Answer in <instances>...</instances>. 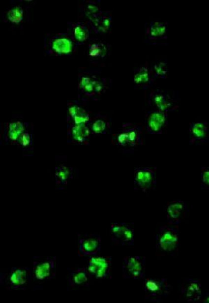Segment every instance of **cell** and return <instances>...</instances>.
I'll return each instance as SVG.
<instances>
[{
  "label": "cell",
  "instance_id": "22",
  "mask_svg": "<svg viewBox=\"0 0 209 303\" xmlns=\"http://www.w3.org/2000/svg\"><path fill=\"white\" fill-rule=\"evenodd\" d=\"M71 135L74 141L83 143L90 136V129L85 123L74 124L71 129Z\"/></svg>",
  "mask_w": 209,
  "mask_h": 303
},
{
  "label": "cell",
  "instance_id": "25",
  "mask_svg": "<svg viewBox=\"0 0 209 303\" xmlns=\"http://www.w3.org/2000/svg\"><path fill=\"white\" fill-rule=\"evenodd\" d=\"M8 20L13 23H21L23 18V10L21 6H16V7L11 8L8 11L7 13Z\"/></svg>",
  "mask_w": 209,
  "mask_h": 303
},
{
  "label": "cell",
  "instance_id": "21",
  "mask_svg": "<svg viewBox=\"0 0 209 303\" xmlns=\"http://www.w3.org/2000/svg\"><path fill=\"white\" fill-rule=\"evenodd\" d=\"M68 114L71 117L74 124H86L87 122L90 120V117L86 110L76 105H72L68 108Z\"/></svg>",
  "mask_w": 209,
  "mask_h": 303
},
{
  "label": "cell",
  "instance_id": "11",
  "mask_svg": "<svg viewBox=\"0 0 209 303\" xmlns=\"http://www.w3.org/2000/svg\"><path fill=\"white\" fill-rule=\"evenodd\" d=\"M182 297L189 303L200 301L202 296V284L198 279H187L180 289Z\"/></svg>",
  "mask_w": 209,
  "mask_h": 303
},
{
  "label": "cell",
  "instance_id": "32",
  "mask_svg": "<svg viewBox=\"0 0 209 303\" xmlns=\"http://www.w3.org/2000/svg\"><path fill=\"white\" fill-rule=\"evenodd\" d=\"M199 302L209 303V291L202 296Z\"/></svg>",
  "mask_w": 209,
  "mask_h": 303
},
{
  "label": "cell",
  "instance_id": "9",
  "mask_svg": "<svg viewBox=\"0 0 209 303\" xmlns=\"http://www.w3.org/2000/svg\"><path fill=\"white\" fill-rule=\"evenodd\" d=\"M188 212V206L184 201L169 202L167 207V220L169 224L177 225L181 222Z\"/></svg>",
  "mask_w": 209,
  "mask_h": 303
},
{
  "label": "cell",
  "instance_id": "8",
  "mask_svg": "<svg viewBox=\"0 0 209 303\" xmlns=\"http://www.w3.org/2000/svg\"><path fill=\"white\" fill-rule=\"evenodd\" d=\"M110 259L108 257H91L88 261L89 273L98 279H104L110 274Z\"/></svg>",
  "mask_w": 209,
  "mask_h": 303
},
{
  "label": "cell",
  "instance_id": "14",
  "mask_svg": "<svg viewBox=\"0 0 209 303\" xmlns=\"http://www.w3.org/2000/svg\"><path fill=\"white\" fill-rule=\"evenodd\" d=\"M100 250V238L98 235H85L80 238L79 252L82 255L93 256Z\"/></svg>",
  "mask_w": 209,
  "mask_h": 303
},
{
  "label": "cell",
  "instance_id": "28",
  "mask_svg": "<svg viewBox=\"0 0 209 303\" xmlns=\"http://www.w3.org/2000/svg\"><path fill=\"white\" fill-rule=\"evenodd\" d=\"M106 53V48L102 43H93L90 46V55L91 57H102Z\"/></svg>",
  "mask_w": 209,
  "mask_h": 303
},
{
  "label": "cell",
  "instance_id": "10",
  "mask_svg": "<svg viewBox=\"0 0 209 303\" xmlns=\"http://www.w3.org/2000/svg\"><path fill=\"white\" fill-rule=\"evenodd\" d=\"M114 241L123 245H133L134 231L130 226L125 223H114L110 228Z\"/></svg>",
  "mask_w": 209,
  "mask_h": 303
},
{
  "label": "cell",
  "instance_id": "15",
  "mask_svg": "<svg viewBox=\"0 0 209 303\" xmlns=\"http://www.w3.org/2000/svg\"><path fill=\"white\" fill-rule=\"evenodd\" d=\"M190 142L192 144H202L208 141L209 138V125L203 121L193 122L190 123Z\"/></svg>",
  "mask_w": 209,
  "mask_h": 303
},
{
  "label": "cell",
  "instance_id": "18",
  "mask_svg": "<svg viewBox=\"0 0 209 303\" xmlns=\"http://www.w3.org/2000/svg\"><path fill=\"white\" fill-rule=\"evenodd\" d=\"M134 82L136 85L142 88L149 86L152 82L151 73L146 66H141L137 68L134 75Z\"/></svg>",
  "mask_w": 209,
  "mask_h": 303
},
{
  "label": "cell",
  "instance_id": "23",
  "mask_svg": "<svg viewBox=\"0 0 209 303\" xmlns=\"http://www.w3.org/2000/svg\"><path fill=\"white\" fill-rule=\"evenodd\" d=\"M73 170L66 165H61L55 171V180L59 185H66L72 178Z\"/></svg>",
  "mask_w": 209,
  "mask_h": 303
},
{
  "label": "cell",
  "instance_id": "6",
  "mask_svg": "<svg viewBox=\"0 0 209 303\" xmlns=\"http://www.w3.org/2000/svg\"><path fill=\"white\" fill-rule=\"evenodd\" d=\"M141 141L140 129L136 125L132 124L125 125L117 136L118 145L123 147H136Z\"/></svg>",
  "mask_w": 209,
  "mask_h": 303
},
{
  "label": "cell",
  "instance_id": "26",
  "mask_svg": "<svg viewBox=\"0 0 209 303\" xmlns=\"http://www.w3.org/2000/svg\"><path fill=\"white\" fill-rule=\"evenodd\" d=\"M74 36L77 41L83 43L88 38V30L83 24L75 25L74 28Z\"/></svg>",
  "mask_w": 209,
  "mask_h": 303
},
{
  "label": "cell",
  "instance_id": "12",
  "mask_svg": "<svg viewBox=\"0 0 209 303\" xmlns=\"http://www.w3.org/2000/svg\"><path fill=\"white\" fill-rule=\"evenodd\" d=\"M30 277V271L28 268H15L11 269L6 277V283L13 289H19L26 285Z\"/></svg>",
  "mask_w": 209,
  "mask_h": 303
},
{
  "label": "cell",
  "instance_id": "20",
  "mask_svg": "<svg viewBox=\"0 0 209 303\" xmlns=\"http://www.w3.org/2000/svg\"><path fill=\"white\" fill-rule=\"evenodd\" d=\"M51 46L55 53L60 55H66L72 51L73 43L67 38H56L52 42Z\"/></svg>",
  "mask_w": 209,
  "mask_h": 303
},
{
  "label": "cell",
  "instance_id": "7",
  "mask_svg": "<svg viewBox=\"0 0 209 303\" xmlns=\"http://www.w3.org/2000/svg\"><path fill=\"white\" fill-rule=\"evenodd\" d=\"M155 184V174L150 168H137L134 172V185L142 191L147 192Z\"/></svg>",
  "mask_w": 209,
  "mask_h": 303
},
{
  "label": "cell",
  "instance_id": "30",
  "mask_svg": "<svg viewBox=\"0 0 209 303\" xmlns=\"http://www.w3.org/2000/svg\"><path fill=\"white\" fill-rule=\"evenodd\" d=\"M200 179L202 188L209 190V167H202Z\"/></svg>",
  "mask_w": 209,
  "mask_h": 303
},
{
  "label": "cell",
  "instance_id": "2",
  "mask_svg": "<svg viewBox=\"0 0 209 303\" xmlns=\"http://www.w3.org/2000/svg\"><path fill=\"white\" fill-rule=\"evenodd\" d=\"M144 291L146 299L160 302L170 294L171 286L166 279H147L144 282Z\"/></svg>",
  "mask_w": 209,
  "mask_h": 303
},
{
  "label": "cell",
  "instance_id": "13",
  "mask_svg": "<svg viewBox=\"0 0 209 303\" xmlns=\"http://www.w3.org/2000/svg\"><path fill=\"white\" fill-rule=\"evenodd\" d=\"M166 112L155 111L150 112L147 120V128L149 133L159 134L163 133L167 125Z\"/></svg>",
  "mask_w": 209,
  "mask_h": 303
},
{
  "label": "cell",
  "instance_id": "31",
  "mask_svg": "<svg viewBox=\"0 0 209 303\" xmlns=\"http://www.w3.org/2000/svg\"><path fill=\"white\" fill-rule=\"evenodd\" d=\"M18 143L23 146V147H28L30 144H31V137L28 132H24L22 134L21 136L20 137L19 140H18Z\"/></svg>",
  "mask_w": 209,
  "mask_h": 303
},
{
  "label": "cell",
  "instance_id": "5",
  "mask_svg": "<svg viewBox=\"0 0 209 303\" xmlns=\"http://www.w3.org/2000/svg\"><path fill=\"white\" fill-rule=\"evenodd\" d=\"M145 258L126 257L123 259V277L127 279H140L144 277Z\"/></svg>",
  "mask_w": 209,
  "mask_h": 303
},
{
  "label": "cell",
  "instance_id": "24",
  "mask_svg": "<svg viewBox=\"0 0 209 303\" xmlns=\"http://www.w3.org/2000/svg\"><path fill=\"white\" fill-rule=\"evenodd\" d=\"M24 132V125L21 122H13V123H10L9 126H8V137H9L10 140L12 142H18L20 137Z\"/></svg>",
  "mask_w": 209,
  "mask_h": 303
},
{
  "label": "cell",
  "instance_id": "16",
  "mask_svg": "<svg viewBox=\"0 0 209 303\" xmlns=\"http://www.w3.org/2000/svg\"><path fill=\"white\" fill-rule=\"evenodd\" d=\"M101 82L96 77L84 75L79 82V89L88 96L96 94L103 90V86Z\"/></svg>",
  "mask_w": 209,
  "mask_h": 303
},
{
  "label": "cell",
  "instance_id": "19",
  "mask_svg": "<svg viewBox=\"0 0 209 303\" xmlns=\"http://www.w3.org/2000/svg\"><path fill=\"white\" fill-rule=\"evenodd\" d=\"M149 36L151 39H164L167 38V23L154 22L150 23L148 31Z\"/></svg>",
  "mask_w": 209,
  "mask_h": 303
},
{
  "label": "cell",
  "instance_id": "29",
  "mask_svg": "<svg viewBox=\"0 0 209 303\" xmlns=\"http://www.w3.org/2000/svg\"><path fill=\"white\" fill-rule=\"evenodd\" d=\"M106 122L103 120L98 119V120H95L92 123L91 130L95 134L103 133L106 130Z\"/></svg>",
  "mask_w": 209,
  "mask_h": 303
},
{
  "label": "cell",
  "instance_id": "4",
  "mask_svg": "<svg viewBox=\"0 0 209 303\" xmlns=\"http://www.w3.org/2000/svg\"><path fill=\"white\" fill-rule=\"evenodd\" d=\"M55 258H41L33 262V278L39 281L53 278L55 274Z\"/></svg>",
  "mask_w": 209,
  "mask_h": 303
},
{
  "label": "cell",
  "instance_id": "27",
  "mask_svg": "<svg viewBox=\"0 0 209 303\" xmlns=\"http://www.w3.org/2000/svg\"><path fill=\"white\" fill-rule=\"evenodd\" d=\"M153 74L155 78H167V67L166 62H161L155 63L153 66Z\"/></svg>",
  "mask_w": 209,
  "mask_h": 303
},
{
  "label": "cell",
  "instance_id": "3",
  "mask_svg": "<svg viewBox=\"0 0 209 303\" xmlns=\"http://www.w3.org/2000/svg\"><path fill=\"white\" fill-rule=\"evenodd\" d=\"M149 103L155 110L163 112L173 111L177 108V102L167 91L158 90L150 93Z\"/></svg>",
  "mask_w": 209,
  "mask_h": 303
},
{
  "label": "cell",
  "instance_id": "1",
  "mask_svg": "<svg viewBox=\"0 0 209 303\" xmlns=\"http://www.w3.org/2000/svg\"><path fill=\"white\" fill-rule=\"evenodd\" d=\"M179 234L177 229L163 226L156 237L157 252L163 255H175L178 250Z\"/></svg>",
  "mask_w": 209,
  "mask_h": 303
},
{
  "label": "cell",
  "instance_id": "17",
  "mask_svg": "<svg viewBox=\"0 0 209 303\" xmlns=\"http://www.w3.org/2000/svg\"><path fill=\"white\" fill-rule=\"evenodd\" d=\"M88 270L78 269L71 271L69 282L72 287H86L90 284V275Z\"/></svg>",
  "mask_w": 209,
  "mask_h": 303
}]
</instances>
